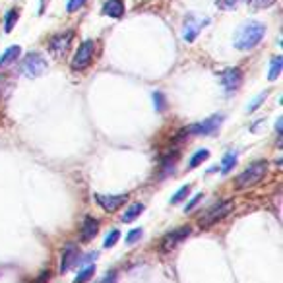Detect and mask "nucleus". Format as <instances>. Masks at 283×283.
<instances>
[{"mask_svg":"<svg viewBox=\"0 0 283 283\" xmlns=\"http://www.w3.org/2000/svg\"><path fill=\"white\" fill-rule=\"evenodd\" d=\"M264 33H266V25L264 23H260V21H248L243 30L239 31V35L235 39V47L239 50L254 49L264 39Z\"/></svg>","mask_w":283,"mask_h":283,"instance_id":"nucleus-1","label":"nucleus"},{"mask_svg":"<svg viewBox=\"0 0 283 283\" xmlns=\"http://www.w3.org/2000/svg\"><path fill=\"white\" fill-rule=\"evenodd\" d=\"M266 173H268V163H266V161H256V163L248 165L241 175L237 176L235 186H237L239 190L250 188V186H254L258 181H262Z\"/></svg>","mask_w":283,"mask_h":283,"instance_id":"nucleus-2","label":"nucleus"},{"mask_svg":"<svg viewBox=\"0 0 283 283\" xmlns=\"http://www.w3.org/2000/svg\"><path fill=\"white\" fill-rule=\"evenodd\" d=\"M45 70H47V60L39 53H30L21 60V72L28 78H39Z\"/></svg>","mask_w":283,"mask_h":283,"instance_id":"nucleus-3","label":"nucleus"},{"mask_svg":"<svg viewBox=\"0 0 283 283\" xmlns=\"http://www.w3.org/2000/svg\"><path fill=\"white\" fill-rule=\"evenodd\" d=\"M233 210V202L227 200V202H217L214 204L202 217H200V227H210V225L217 223L219 219H223L225 215Z\"/></svg>","mask_w":283,"mask_h":283,"instance_id":"nucleus-4","label":"nucleus"},{"mask_svg":"<svg viewBox=\"0 0 283 283\" xmlns=\"http://www.w3.org/2000/svg\"><path fill=\"white\" fill-rule=\"evenodd\" d=\"M93 55H95V43L91 39L84 41V43L80 45V49L76 50L74 59H72V68L74 70L88 68L89 64H91V60H93Z\"/></svg>","mask_w":283,"mask_h":283,"instance_id":"nucleus-5","label":"nucleus"},{"mask_svg":"<svg viewBox=\"0 0 283 283\" xmlns=\"http://www.w3.org/2000/svg\"><path fill=\"white\" fill-rule=\"evenodd\" d=\"M221 122H223V115H212L210 118H205L204 122L194 124V126L190 128L188 132H192V134H205V136H210V134H215V132L219 130Z\"/></svg>","mask_w":283,"mask_h":283,"instance_id":"nucleus-6","label":"nucleus"},{"mask_svg":"<svg viewBox=\"0 0 283 283\" xmlns=\"http://www.w3.org/2000/svg\"><path fill=\"white\" fill-rule=\"evenodd\" d=\"M95 202H97L105 212H115L122 204L128 202V194H118V196H107V194H95Z\"/></svg>","mask_w":283,"mask_h":283,"instance_id":"nucleus-7","label":"nucleus"},{"mask_svg":"<svg viewBox=\"0 0 283 283\" xmlns=\"http://www.w3.org/2000/svg\"><path fill=\"white\" fill-rule=\"evenodd\" d=\"M208 21H210L208 18L205 20H196V16H188L185 20V25H183V37H185L186 43H192Z\"/></svg>","mask_w":283,"mask_h":283,"instance_id":"nucleus-8","label":"nucleus"},{"mask_svg":"<svg viewBox=\"0 0 283 283\" xmlns=\"http://www.w3.org/2000/svg\"><path fill=\"white\" fill-rule=\"evenodd\" d=\"M190 227H181V229H176V231H171L169 235H165V239L161 241V250L163 252H169V250H173L176 244L181 243V241H185L186 237L190 235Z\"/></svg>","mask_w":283,"mask_h":283,"instance_id":"nucleus-9","label":"nucleus"},{"mask_svg":"<svg viewBox=\"0 0 283 283\" xmlns=\"http://www.w3.org/2000/svg\"><path fill=\"white\" fill-rule=\"evenodd\" d=\"M74 39V33L72 31H64V33H59V35H55L49 43V49L57 55V57H62L66 50H68L70 43Z\"/></svg>","mask_w":283,"mask_h":283,"instance_id":"nucleus-10","label":"nucleus"},{"mask_svg":"<svg viewBox=\"0 0 283 283\" xmlns=\"http://www.w3.org/2000/svg\"><path fill=\"white\" fill-rule=\"evenodd\" d=\"M243 82V72L239 68H229L221 74V84L227 91H235Z\"/></svg>","mask_w":283,"mask_h":283,"instance_id":"nucleus-11","label":"nucleus"},{"mask_svg":"<svg viewBox=\"0 0 283 283\" xmlns=\"http://www.w3.org/2000/svg\"><path fill=\"white\" fill-rule=\"evenodd\" d=\"M78 256H80V250L76 244H68L66 248H64V254H62V262H60V272L66 273L68 270H72L76 262H78Z\"/></svg>","mask_w":283,"mask_h":283,"instance_id":"nucleus-12","label":"nucleus"},{"mask_svg":"<svg viewBox=\"0 0 283 283\" xmlns=\"http://www.w3.org/2000/svg\"><path fill=\"white\" fill-rule=\"evenodd\" d=\"M97 231H99V221L97 219H93L91 215H88V217L82 221V229H80L82 239L88 243V241H91V239L97 235Z\"/></svg>","mask_w":283,"mask_h":283,"instance_id":"nucleus-13","label":"nucleus"},{"mask_svg":"<svg viewBox=\"0 0 283 283\" xmlns=\"http://www.w3.org/2000/svg\"><path fill=\"white\" fill-rule=\"evenodd\" d=\"M103 14L109 18L120 20L124 16V2L122 0H107L105 6H103Z\"/></svg>","mask_w":283,"mask_h":283,"instance_id":"nucleus-14","label":"nucleus"},{"mask_svg":"<svg viewBox=\"0 0 283 283\" xmlns=\"http://www.w3.org/2000/svg\"><path fill=\"white\" fill-rule=\"evenodd\" d=\"M20 50L21 47H18V45H12V47L4 50V55L0 57V68H6V66H10L12 62H16V59L20 57Z\"/></svg>","mask_w":283,"mask_h":283,"instance_id":"nucleus-15","label":"nucleus"},{"mask_svg":"<svg viewBox=\"0 0 283 283\" xmlns=\"http://www.w3.org/2000/svg\"><path fill=\"white\" fill-rule=\"evenodd\" d=\"M281 70H283V57H273L272 64H270V72H268V80L275 82V80L279 78Z\"/></svg>","mask_w":283,"mask_h":283,"instance_id":"nucleus-16","label":"nucleus"},{"mask_svg":"<svg viewBox=\"0 0 283 283\" xmlns=\"http://www.w3.org/2000/svg\"><path fill=\"white\" fill-rule=\"evenodd\" d=\"M144 212V204H140V202H136V204H132L130 208H128L126 212H124V215H122V221L124 223H130V221H134L138 215Z\"/></svg>","mask_w":283,"mask_h":283,"instance_id":"nucleus-17","label":"nucleus"},{"mask_svg":"<svg viewBox=\"0 0 283 283\" xmlns=\"http://www.w3.org/2000/svg\"><path fill=\"white\" fill-rule=\"evenodd\" d=\"M208 157H210V151H208V149H200V151H196L194 156H192V159L188 161V169H196L198 165H202Z\"/></svg>","mask_w":283,"mask_h":283,"instance_id":"nucleus-18","label":"nucleus"},{"mask_svg":"<svg viewBox=\"0 0 283 283\" xmlns=\"http://www.w3.org/2000/svg\"><path fill=\"white\" fill-rule=\"evenodd\" d=\"M93 273H95V266H93V264H88V266L76 275V281L74 283H88L89 279L93 277Z\"/></svg>","mask_w":283,"mask_h":283,"instance_id":"nucleus-19","label":"nucleus"},{"mask_svg":"<svg viewBox=\"0 0 283 283\" xmlns=\"http://www.w3.org/2000/svg\"><path fill=\"white\" fill-rule=\"evenodd\" d=\"M16 21H18V10L12 8V10H8L6 18H4V31L10 33V31L14 30V25H16Z\"/></svg>","mask_w":283,"mask_h":283,"instance_id":"nucleus-20","label":"nucleus"},{"mask_svg":"<svg viewBox=\"0 0 283 283\" xmlns=\"http://www.w3.org/2000/svg\"><path fill=\"white\" fill-rule=\"evenodd\" d=\"M237 163V153L235 151H229L227 156L223 157V163H221V173H229L231 169L235 167Z\"/></svg>","mask_w":283,"mask_h":283,"instance_id":"nucleus-21","label":"nucleus"},{"mask_svg":"<svg viewBox=\"0 0 283 283\" xmlns=\"http://www.w3.org/2000/svg\"><path fill=\"white\" fill-rule=\"evenodd\" d=\"M153 105H156V109L159 111V113H163V111H165L167 103H165L163 93H159V91H156V93H153Z\"/></svg>","mask_w":283,"mask_h":283,"instance_id":"nucleus-22","label":"nucleus"},{"mask_svg":"<svg viewBox=\"0 0 283 283\" xmlns=\"http://www.w3.org/2000/svg\"><path fill=\"white\" fill-rule=\"evenodd\" d=\"M118 237H120V233H118L117 229H113V231L107 235V239H105L103 246H105V248H111V246H115V244L118 243Z\"/></svg>","mask_w":283,"mask_h":283,"instance_id":"nucleus-23","label":"nucleus"},{"mask_svg":"<svg viewBox=\"0 0 283 283\" xmlns=\"http://www.w3.org/2000/svg\"><path fill=\"white\" fill-rule=\"evenodd\" d=\"M188 192H190V186H188V185L183 186V188H181V190H178V192H176V194L171 198V202H173V204H178V202H183Z\"/></svg>","mask_w":283,"mask_h":283,"instance_id":"nucleus-24","label":"nucleus"},{"mask_svg":"<svg viewBox=\"0 0 283 283\" xmlns=\"http://www.w3.org/2000/svg\"><path fill=\"white\" fill-rule=\"evenodd\" d=\"M239 2H241V0H217V6H219L221 10H235Z\"/></svg>","mask_w":283,"mask_h":283,"instance_id":"nucleus-25","label":"nucleus"},{"mask_svg":"<svg viewBox=\"0 0 283 283\" xmlns=\"http://www.w3.org/2000/svg\"><path fill=\"white\" fill-rule=\"evenodd\" d=\"M140 237H142V229H132L126 235V244H134L136 241H140Z\"/></svg>","mask_w":283,"mask_h":283,"instance_id":"nucleus-26","label":"nucleus"},{"mask_svg":"<svg viewBox=\"0 0 283 283\" xmlns=\"http://www.w3.org/2000/svg\"><path fill=\"white\" fill-rule=\"evenodd\" d=\"M250 4L254 8H268V6L275 4V0H250Z\"/></svg>","mask_w":283,"mask_h":283,"instance_id":"nucleus-27","label":"nucleus"},{"mask_svg":"<svg viewBox=\"0 0 283 283\" xmlns=\"http://www.w3.org/2000/svg\"><path fill=\"white\" fill-rule=\"evenodd\" d=\"M84 4H86V0H68V6H66V8H68V12H76L78 8H82Z\"/></svg>","mask_w":283,"mask_h":283,"instance_id":"nucleus-28","label":"nucleus"},{"mask_svg":"<svg viewBox=\"0 0 283 283\" xmlns=\"http://www.w3.org/2000/svg\"><path fill=\"white\" fill-rule=\"evenodd\" d=\"M264 99H266V93H260V95H258V99H256L254 103H250V105H248V113H252V111H256V109L260 107V103H262Z\"/></svg>","mask_w":283,"mask_h":283,"instance_id":"nucleus-29","label":"nucleus"},{"mask_svg":"<svg viewBox=\"0 0 283 283\" xmlns=\"http://www.w3.org/2000/svg\"><path fill=\"white\" fill-rule=\"evenodd\" d=\"M202 196H204V194H200V192H198V194H196L194 198H192V200H190V202H188V204H186L185 212H190V210H192V208H194V205L198 204V202H200V200H202Z\"/></svg>","mask_w":283,"mask_h":283,"instance_id":"nucleus-30","label":"nucleus"},{"mask_svg":"<svg viewBox=\"0 0 283 283\" xmlns=\"http://www.w3.org/2000/svg\"><path fill=\"white\" fill-rule=\"evenodd\" d=\"M115 279H117V273L115 272H111L107 275V277H105V279H103V283H115Z\"/></svg>","mask_w":283,"mask_h":283,"instance_id":"nucleus-31","label":"nucleus"},{"mask_svg":"<svg viewBox=\"0 0 283 283\" xmlns=\"http://www.w3.org/2000/svg\"><path fill=\"white\" fill-rule=\"evenodd\" d=\"M281 124H283V120L281 118H277V122H275V130H277V132H281Z\"/></svg>","mask_w":283,"mask_h":283,"instance_id":"nucleus-32","label":"nucleus"}]
</instances>
